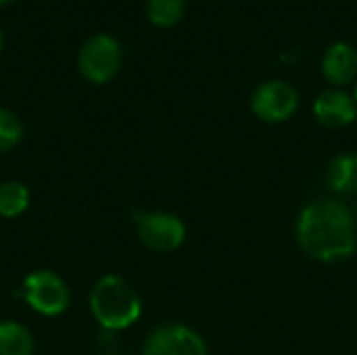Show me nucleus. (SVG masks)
<instances>
[{"label":"nucleus","instance_id":"obj_1","mask_svg":"<svg viewBox=\"0 0 357 355\" xmlns=\"http://www.w3.org/2000/svg\"><path fill=\"white\" fill-rule=\"evenodd\" d=\"M299 247L314 259L335 264L349 259L357 251L356 218L333 199H320L305 205L295 226Z\"/></svg>","mask_w":357,"mask_h":355},{"label":"nucleus","instance_id":"obj_2","mask_svg":"<svg viewBox=\"0 0 357 355\" xmlns=\"http://www.w3.org/2000/svg\"><path fill=\"white\" fill-rule=\"evenodd\" d=\"M90 312L107 331H123L138 322L142 301L134 287L119 276H102L90 293Z\"/></svg>","mask_w":357,"mask_h":355},{"label":"nucleus","instance_id":"obj_3","mask_svg":"<svg viewBox=\"0 0 357 355\" xmlns=\"http://www.w3.org/2000/svg\"><path fill=\"white\" fill-rule=\"evenodd\" d=\"M121 67V44L109 33L88 38L77 52V69L92 84H107Z\"/></svg>","mask_w":357,"mask_h":355},{"label":"nucleus","instance_id":"obj_4","mask_svg":"<svg viewBox=\"0 0 357 355\" xmlns=\"http://www.w3.org/2000/svg\"><path fill=\"white\" fill-rule=\"evenodd\" d=\"M299 107L297 90L282 80H268L259 84L251 96V111L266 123H282L295 115Z\"/></svg>","mask_w":357,"mask_h":355},{"label":"nucleus","instance_id":"obj_5","mask_svg":"<svg viewBox=\"0 0 357 355\" xmlns=\"http://www.w3.org/2000/svg\"><path fill=\"white\" fill-rule=\"evenodd\" d=\"M136 228L142 245L157 253H172L186 241V224L167 211L140 213L136 218Z\"/></svg>","mask_w":357,"mask_h":355},{"label":"nucleus","instance_id":"obj_6","mask_svg":"<svg viewBox=\"0 0 357 355\" xmlns=\"http://www.w3.org/2000/svg\"><path fill=\"white\" fill-rule=\"evenodd\" d=\"M23 297L42 316H59L69 305V291L63 278L50 270H40L23 280Z\"/></svg>","mask_w":357,"mask_h":355},{"label":"nucleus","instance_id":"obj_7","mask_svg":"<svg viewBox=\"0 0 357 355\" xmlns=\"http://www.w3.org/2000/svg\"><path fill=\"white\" fill-rule=\"evenodd\" d=\"M142 355H207V345L192 328L169 324L151 333Z\"/></svg>","mask_w":357,"mask_h":355},{"label":"nucleus","instance_id":"obj_8","mask_svg":"<svg viewBox=\"0 0 357 355\" xmlns=\"http://www.w3.org/2000/svg\"><path fill=\"white\" fill-rule=\"evenodd\" d=\"M314 115L322 126L331 130H341L357 119V103L347 92L331 88L320 92L314 100Z\"/></svg>","mask_w":357,"mask_h":355},{"label":"nucleus","instance_id":"obj_9","mask_svg":"<svg viewBox=\"0 0 357 355\" xmlns=\"http://www.w3.org/2000/svg\"><path fill=\"white\" fill-rule=\"evenodd\" d=\"M322 73L333 86H347L357 77V48L349 42H335L322 56Z\"/></svg>","mask_w":357,"mask_h":355},{"label":"nucleus","instance_id":"obj_10","mask_svg":"<svg viewBox=\"0 0 357 355\" xmlns=\"http://www.w3.org/2000/svg\"><path fill=\"white\" fill-rule=\"evenodd\" d=\"M326 184L337 195L357 192V153L337 155L326 169Z\"/></svg>","mask_w":357,"mask_h":355},{"label":"nucleus","instance_id":"obj_11","mask_svg":"<svg viewBox=\"0 0 357 355\" xmlns=\"http://www.w3.org/2000/svg\"><path fill=\"white\" fill-rule=\"evenodd\" d=\"M0 355H33L31 333L13 320L0 322Z\"/></svg>","mask_w":357,"mask_h":355},{"label":"nucleus","instance_id":"obj_12","mask_svg":"<svg viewBox=\"0 0 357 355\" xmlns=\"http://www.w3.org/2000/svg\"><path fill=\"white\" fill-rule=\"evenodd\" d=\"M29 205V190L21 182H4L0 184V216L17 218Z\"/></svg>","mask_w":357,"mask_h":355},{"label":"nucleus","instance_id":"obj_13","mask_svg":"<svg viewBox=\"0 0 357 355\" xmlns=\"http://www.w3.org/2000/svg\"><path fill=\"white\" fill-rule=\"evenodd\" d=\"M184 0H149L146 17L155 27H174L184 17Z\"/></svg>","mask_w":357,"mask_h":355},{"label":"nucleus","instance_id":"obj_14","mask_svg":"<svg viewBox=\"0 0 357 355\" xmlns=\"http://www.w3.org/2000/svg\"><path fill=\"white\" fill-rule=\"evenodd\" d=\"M21 138H23V123L13 111L0 107V153L17 146Z\"/></svg>","mask_w":357,"mask_h":355},{"label":"nucleus","instance_id":"obj_15","mask_svg":"<svg viewBox=\"0 0 357 355\" xmlns=\"http://www.w3.org/2000/svg\"><path fill=\"white\" fill-rule=\"evenodd\" d=\"M10 2H15V0H0V6H6V4H10Z\"/></svg>","mask_w":357,"mask_h":355},{"label":"nucleus","instance_id":"obj_16","mask_svg":"<svg viewBox=\"0 0 357 355\" xmlns=\"http://www.w3.org/2000/svg\"><path fill=\"white\" fill-rule=\"evenodd\" d=\"M2 42H4V38H2V29H0V50H2Z\"/></svg>","mask_w":357,"mask_h":355},{"label":"nucleus","instance_id":"obj_17","mask_svg":"<svg viewBox=\"0 0 357 355\" xmlns=\"http://www.w3.org/2000/svg\"><path fill=\"white\" fill-rule=\"evenodd\" d=\"M354 100L357 103V84H356V90H354Z\"/></svg>","mask_w":357,"mask_h":355},{"label":"nucleus","instance_id":"obj_18","mask_svg":"<svg viewBox=\"0 0 357 355\" xmlns=\"http://www.w3.org/2000/svg\"><path fill=\"white\" fill-rule=\"evenodd\" d=\"M356 224H357V207H356Z\"/></svg>","mask_w":357,"mask_h":355}]
</instances>
